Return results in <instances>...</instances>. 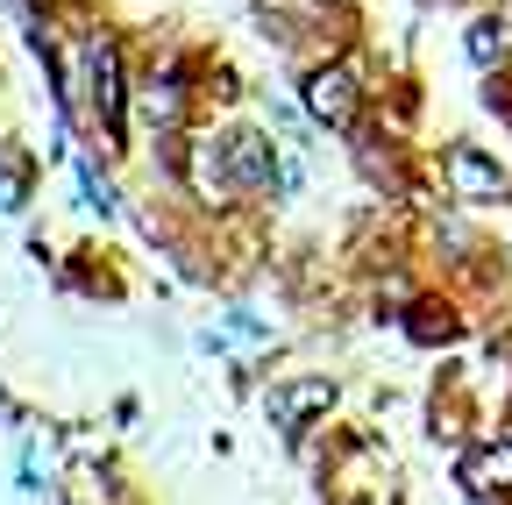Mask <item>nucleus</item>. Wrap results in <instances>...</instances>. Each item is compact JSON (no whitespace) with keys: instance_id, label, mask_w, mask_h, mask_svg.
Masks as SVG:
<instances>
[{"instance_id":"1","label":"nucleus","mask_w":512,"mask_h":505,"mask_svg":"<svg viewBox=\"0 0 512 505\" xmlns=\"http://www.w3.org/2000/svg\"><path fill=\"white\" fill-rule=\"evenodd\" d=\"M128 121L143 143H178L185 129L207 121V50L164 43L136 65V93H128Z\"/></svg>"},{"instance_id":"2","label":"nucleus","mask_w":512,"mask_h":505,"mask_svg":"<svg viewBox=\"0 0 512 505\" xmlns=\"http://www.w3.org/2000/svg\"><path fill=\"white\" fill-rule=\"evenodd\" d=\"M292 100L306 107V121L328 143H349L363 121H370V100H377V72H370V57L363 43H335V50H320L313 65L292 72Z\"/></svg>"},{"instance_id":"3","label":"nucleus","mask_w":512,"mask_h":505,"mask_svg":"<svg viewBox=\"0 0 512 505\" xmlns=\"http://www.w3.org/2000/svg\"><path fill=\"white\" fill-rule=\"evenodd\" d=\"M128 93H136V57L114 29H86L79 36V107H86V136L121 157L136 121H128Z\"/></svg>"},{"instance_id":"4","label":"nucleus","mask_w":512,"mask_h":505,"mask_svg":"<svg viewBox=\"0 0 512 505\" xmlns=\"http://www.w3.org/2000/svg\"><path fill=\"white\" fill-rule=\"evenodd\" d=\"M256 413H264V427L299 463H320V434H328V420L342 413V377L335 370H285V377H271V385L256 392Z\"/></svg>"},{"instance_id":"5","label":"nucleus","mask_w":512,"mask_h":505,"mask_svg":"<svg viewBox=\"0 0 512 505\" xmlns=\"http://www.w3.org/2000/svg\"><path fill=\"white\" fill-rule=\"evenodd\" d=\"M427 178H434V193L441 200H456L470 214H491V207H512V164L470 136H448L427 150Z\"/></svg>"},{"instance_id":"6","label":"nucleus","mask_w":512,"mask_h":505,"mask_svg":"<svg viewBox=\"0 0 512 505\" xmlns=\"http://www.w3.org/2000/svg\"><path fill=\"white\" fill-rule=\"evenodd\" d=\"M470 321H477V306H470L456 285H427L392 328H399L413 349H427V356H456V349L470 342Z\"/></svg>"},{"instance_id":"7","label":"nucleus","mask_w":512,"mask_h":505,"mask_svg":"<svg viewBox=\"0 0 512 505\" xmlns=\"http://www.w3.org/2000/svg\"><path fill=\"white\" fill-rule=\"evenodd\" d=\"M448 477H456V498H505L512 505V434H470L456 463H448Z\"/></svg>"},{"instance_id":"8","label":"nucleus","mask_w":512,"mask_h":505,"mask_svg":"<svg viewBox=\"0 0 512 505\" xmlns=\"http://www.w3.org/2000/svg\"><path fill=\"white\" fill-rule=\"evenodd\" d=\"M456 43H463V65L477 79L512 72V0H477V8H463Z\"/></svg>"},{"instance_id":"9","label":"nucleus","mask_w":512,"mask_h":505,"mask_svg":"<svg viewBox=\"0 0 512 505\" xmlns=\"http://www.w3.org/2000/svg\"><path fill=\"white\" fill-rule=\"evenodd\" d=\"M72 185H79V207H86L93 221H121V214H128V193L114 185V171H107L93 150H72Z\"/></svg>"},{"instance_id":"10","label":"nucleus","mask_w":512,"mask_h":505,"mask_svg":"<svg viewBox=\"0 0 512 505\" xmlns=\"http://www.w3.org/2000/svg\"><path fill=\"white\" fill-rule=\"evenodd\" d=\"M221 321H228V335H235V342H242L249 356H271V349L285 342V328L271 321V313L256 306V299H235V292L221 299Z\"/></svg>"},{"instance_id":"11","label":"nucleus","mask_w":512,"mask_h":505,"mask_svg":"<svg viewBox=\"0 0 512 505\" xmlns=\"http://www.w3.org/2000/svg\"><path fill=\"white\" fill-rule=\"evenodd\" d=\"M185 349L200 356V363H221V370L249 356V349H242V342L228 335V321H221V313H214V321H200V328H192V335H185Z\"/></svg>"},{"instance_id":"12","label":"nucleus","mask_w":512,"mask_h":505,"mask_svg":"<svg viewBox=\"0 0 512 505\" xmlns=\"http://www.w3.org/2000/svg\"><path fill=\"white\" fill-rule=\"evenodd\" d=\"M15 491L22 498H43L50 491V477H43V463H36V441L22 434V449H15Z\"/></svg>"},{"instance_id":"13","label":"nucleus","mask_w":512,"mask_h":505,"mask_svg":"<svg viewBox=\"0 0 512 505\" xmlns=\"http://www.w3.org/2000/svg\"><path fill=\"white\" fill-rule=\"evenodd\" d=\"M136 420H143V399L121 392V399H114V427H136Z\"/></svg>"},{"instance_id":"14","label":"nucleus","mask_w":512,"mask_h":505,"mask_svg":"<svg viewBox=\"0 0 512 505\" xmlns=\"http://www.w3.org/2000/svg\"><path fill=\"white\" fill-rule=\"evenodd\" d=\"M306 8H320V15H335V22H349V15H356V0H306Z\"/></svg>"},{"instance_id":"15","label":"nucleus","mask_w":512,"mask_h":505,"mask_svg":"<svg viewBox=\"0 0 512 505\" xmlns=\"http://www.w3.org/2000/svg\"><path fill=\"white\" fill-rule=\"evenodd\" d=\"M456 505H463V498H456Z\"/></svg>"},{"instance_id":"16","label":"nucleus","mask_w":512,"mask_h":505,"mask_svg":"<svg viewBox=\"0 0 512 505\" xmlns=\"http://www.w3.org/2000/svg\"><path fill=\"white\" fill-rule=\"evenodd\" d=\"M505 335H512V328H505Z\"/></svg>"}]
</instances>
